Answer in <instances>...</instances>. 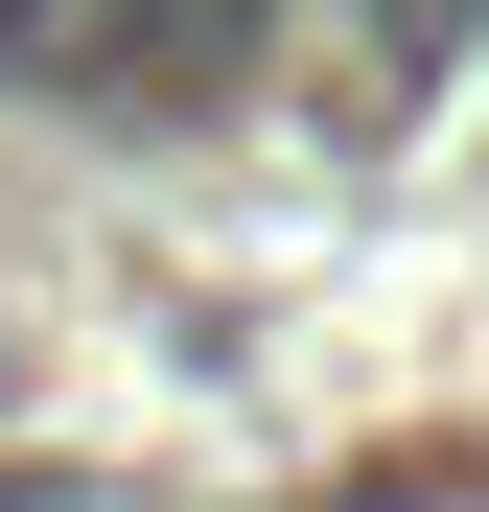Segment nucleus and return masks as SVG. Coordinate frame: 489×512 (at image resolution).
<instances>
[{"label":"nucleus","instance_id":"f03ea898","mask_svg":"<svg viewBox=\"0 0 489 512\" xmlns=\"http://www.w3.org/2000/svg\"><path fill=\"white\" fill-rule=\"evenodd\" d=\"M466 47H489V0H326V24H303V70H326L350 117H420Z\"/></svg>","mask_w":489,"mask_h":512},{"label":"nucleus","instance_id":"f257e3e1","mask_svg":"<svg viewBox=\"0 0 489 512\" xmlns=\"http://www.w3.org/2000/svg\"><path fill=\"white\" fill-rule=\"evenodd\" d=\"M303 24H326V0H0V47L94 70V94H210V70H257Z\"/></svg>","mask_w":489,"mask_h":512}]
</instances>
